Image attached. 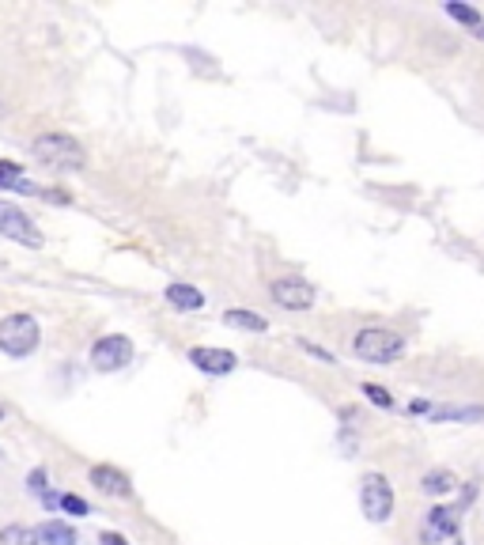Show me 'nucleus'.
Listing matches in <instances>:
<instances>
[{
    "mask_svg": "<svg viewBox=\"0 0 484 545\" xmlns=\"http://www.w3.org/2000/svg\"><path fill=\"white\" fill-rule=\"evenodd\" d=\"M223 323L235 326V330H250V333H265V318L262 314H254V311H228L223 314Z\"/></svg>",
    "mask_w": 484,
    "mask_h": 545,
    "instance_id": "4468645a",
    "label": "nucleus"
},
{
    "mask_svg": "<svg viewBox=\"0 0 484 545\" xmlns=\"http://www.w3.org/2000/svg\"><path fill=\"white\" fill-rule=\"evenodd\" d=\"M363 398L371 406H379V409H394V394L386 387H379V382H363Z\"/></svg>",
    "mask_w": 484,
    "mask_h": 545,
    "instance_id": "a211bd4d",
    "label": "nucleus"
},
{
    "mask_svg": "<svg viewBox=\"0 0 484 545\" xmlns=\"http://www.w3.org/2000/svg\"><path fill=\"white\" fill-rule=\"evenodd\" d=\"M443 12L450 15V20H458V23H465V27H470V30H477V27L484 23L477 8H470V4H458V0H450V4H446Z\"/></svg>",
    "mask_w": 484,
    "mask_h": 545,
    "instance_id": "f3484780",
    "label": "nucleus"
},
{
    "mask_svg": "<svg viewBox=\"0 0 484 545\" xmlns=\"http://www.w3.org/2000/svg\"><path fill=\"white\" fill-rule=\"evenodd\" d=\"M0 189H20V194H42L38 186H30L23 179V171L15 159H0Z\"/></svg>",
    "mask_w": 484,
    "mask_h": 545,
    "instance_id": "ddd939ff",
    "label": "nucleus"
},
{
    "mask_svg": "<svg viewBox=\"0 0 484 545\" xmlns=\"http://www.w3.org/2000/svg\"><path fill=\"white\" fill-rule=\"evenodd\" d=\"M352 352L363 360V364H394L405 356V338L394 330H379V326H371V330H360L356 338H352Z\"/></svg>",
    "mask_w": 484,
    "mask_h": 545,
    "instance_id": "f03ea898",
    "label": "nucleus"
},
{
    "mask_svg": "<svg viewBox=\"0 0 484 545\" xmlns=\"http://www.w3.org/2000/svg\"><path fill=\"white\" fill-rule=\"evenodd\" d=\"M57 507H64L69 516H88V511H91L84 496H72V492H69V496H61V504H57Z\"/></svg>",
    "mask_w": 484,
    "mask_h": 545,
    "instance_id": "aec40b11",
    "label": "nucleus"
},
{
    "mask_svg": "<svg viewBox=\"0 0 484 545\" xmlns=\"http://www.w3.org/2000/svg\"><path fill=\"white\" fill-rule=\"evenodd\" d=\"M473 35H477V38H480V42H484V23H480V27H477V30H473Z\"/></svg>",
    "mask_w": 484,
    "mask_h": 545,
    "instance_id": "393cba45",
    "label": "nucleus"
},
{
    "mask_svg": "<svg viewBox=\"0 0 484 545\" xmlns=\"http://www.w3.org/2000/svg\"><path fill=\"white\" fill-rule=\"evenodd\" d=\"M35 159L42 167H50V171H61V174H69V171H79L84 167V148H79V140L69 137V133H46L35 140Z\"/></svg>",
    "mask_w": 484,
    "mask_h": 545,
    "instance_id": "f257e3e1",
    "label": "nucleus"
},
{
    "mask_svg": "<svg viewBox=\"0 0 484 545\" xmlns=\"http://www.w3.org/2000/svg\"><path fill=\"white\" fill-rule=\"evenodd\" d=\"M409 409H413V413H431V406H428V402H413Z\"/></svg>",
    "mask_w": 484,
    "mask_h": 545,
    "instance_id": "b1692460",
    "label": "nucleus"
},
{
    "mask_svg": "<svg viewBox=\"0 0 484 545\" xmlns=\"http://www.w3.org/2000/svg\"><path fill=\"white\" fill-rule=\"evenodd\" d=\"M125 364H133V341L121 333H106L91 345V367L95 372H121Z\"/></svg>",
    "mask_w": 484,
    "mask_h": 545,
    "instance_id": "39448f33",
    "label": "nucleus"
},
{
    "mask_svg": "<svg viewBox=\"0 0 484 545\" xmlns=\"http://www.w3.org/2000/svg\"><path fill=\"white\" fill-rule=\"evenodd\" d=\"M27 485H30V492H35V496H42V492H46V470H35V474H30Z\"/></svg>",
    "mask_w": 484,
    "mask_h": 545,
    "instance_id": "412c9836",
    "label": "nucleus"
},
{
    "mask_svg": "<svg viewBox=\"0 0 484 545\" xmlns=\"http://www.w3.org/2000/svg\"><path fill=\"white\" fill-rule=\"evenodd\" d=\"M99 541H103V545H129V541H125L121 534H114V531H103V534H99Z\"/></svg>",
    "mask_w": 484,
    "mask_h": 545,
    "instance_id": "5701e85b",
    "label": "nucleus"
},
{
    "mask_svg": "<svg viewBox=\"0 0 484 545\" xmlns=\"http://www.w3.org/2000/svg\"><path fill=\"white\" fill-rule=\"evenodd\" d=\"M0 235L12 239V243H23L30 250L42 247V231L27 220V213L15 201H0Z\"/></svg>",
    "mask_w": 484,
    "mask_h": 545,
    "instance_id": "423d86ee",
    "label": "nucleus"
},
{
    "mask_svg": "<svg viewBox=\"0 0 484 545\" xmlns=\"http://www.w3.org/2000/svg\"><path fill=\"white\" fill-rule=\"evenodd\" d=\"M269 296L280 303L284 311H311L314 307V288L299 277H280L269 284Z\"/></svg>",
    "mask_w": 484,
    "mask_h": 545,
    "instance_id": "0eeeda50",
    "label": "nucleus"
},
{
    "mask_svg": "<svg viewBox=\"0 0 484 545\" xmlns=\"http://www.w3.org/2000/svg\"><path fill=\"white\" fill-rule=\"evenodd\" d=\"M450 534H458V511L455 507H431L428 516H424V531H421V538L428 541V545H435V541H443V538H450Z\"/></svg>",
    "mask_w": 484,
    "mask_h": 545,
    "instance_id": "1a4fd4ad",
    "label": "nucleus"
},
{
    "mask_svg": "<svg viewBox=\"0 0 484 545\" xmlns=\"http://www.w3.org/2000/svg\"><path fill=\"white\" fill-rule=\"evenodd\" d=\"M35 538H38V545H76V531L61 519H46L35 531Z\"/></svg>",
    "mask_w": 484,
    "mask_h": 545,
    "instance_id": "f8f14e48",
    "label": "nucleus"
},
{
    "mask_svg": "<svg viewBox=\"0 0 484 545\" xmlns=\"http://www.w3.org/2000/svg\"><path fill=\"white\" fill-rule=\"evenodd\" d=\"M0 545H38V538H35V531H30V526L8 523L4 531H0Z\"/></svg>",
    "mask_w": 484,
    "mask_h": 545,
    "instance_id": "dca6fc26",
    "label": "nucleus"
},
{
    "mask_svg": "<svg viewBox=\"0 0 484 545\" xmlns=\"http://www.w3.org/2000/svg\"><path fill=\"white\" fill-rule=\"evenodd\" d=\"M38 348V323L30 314H8L0 318V352L8 356H30Z\"/></svg>",
    "mask_w": 484,
    "mask_h": 545,
    "instance_id": "7ed1b4c3",
    "label": "nucleus"
},
{
    "mask_svg": "<svg viewBox=\"0 0 484 545\" xmlns=\"http://www.w3.org/2000/svg\"><path fill=\"white\" fill-rule=\"evenodd\" d=\"M360 507L371 523H386L394 516V485L382 474H367L360 481Z\"/></svg>",
    "mask_w": 484,
    "mask_h": 545,
    "instance_id": "20e7f679",
    "label": "nucleus"
},
{
    "mask_svg": "<svg viewBox=\"0 0 484 545\" xmlns=\"http://www.w3.org/2000/svg\"><path fill=\"white\" fill-rule=\"evenodd\" d=\"M303 352H311V356H318V360H326V364H337L326 348H318V345H303Z\"/></svg>",
    "mask_w": 484,
    "mask_h": 545,
    "instance_id": "4be33fe9",
    "label": "nucleus"
},
{
    "mask_svg": "<svg viewBox=\"0 0 484 545\" xmlns=\"http://www.w3.org/2000/svg\"><path fill=\"white\" fill-rule=\"evenodd\" d=\"M435 416V421H480V416H484V409H435L431 413Z\"/></svg>",
    "mask_w": 484,
    "mask_h": 545,
    "instance_id": "6ab92c4d",
    "label": "nucleus"
},
{
    "mask_svg": "<svg viewBox=\"0 0 484 545\" xmlns=\"http://www.w3.org/2000/svg\"><path fill=\"white\" fill-rule=\"evenodd\" d=\"M421 489H424L428 496H446V492H455V474H446V470H431V474H424Z\"/></svg>",
    "mask_w": 484,
    "mask_h": 545,
    "instance_id": "2eb2a0df",
    "label": "nucleus"
},
{
    "mask_svg": "<svg viewBox=\"0 0 484 545\" xmlns=\"http://www.w3.org/2000/svg\"><path fill=\"white\" fill-rule=\"evenodd\" d=\"M189 364L201 367L204 375H231L238 356L231 348H204V345H197V348H189Z\"/></svg>",
    "mask_w": 484,
    "mask_h": 545,
    "instance_id": "6e6552de",
    "label": "nucleus"
},
{
    "mask_svg": "<svg viewBox=\"0 0 484 545\" xmlns=\"http://www.w3.org/2000/svg\"><path fill=\"white\" fill-rule=\"evenodd\" d=\"M91 485L99 489L103 496H133V489H129V477L114 466H91Z\"/></svg>",
    "mask_w": 484,
    "mask_h": 545,
    "instance_id": "9d476101",
    "label": "nucleus"
},
{
    "mask_svg": "<svg viewBox=\"0 0 484 545\" xmlns=\"http://www.w3.org/2000/svg\"><path fill=\"white\" fill-rule=\"evenodd\" d=\"M167 303L174 311H201L204 296H201V288H193V284H171L167 288Z\"/></svg>",
    "mask_w": 484,
    "mask_h": 545,
    "instance_id": "9b49d317",
    "label": "nucleus"
}]
</instances>
